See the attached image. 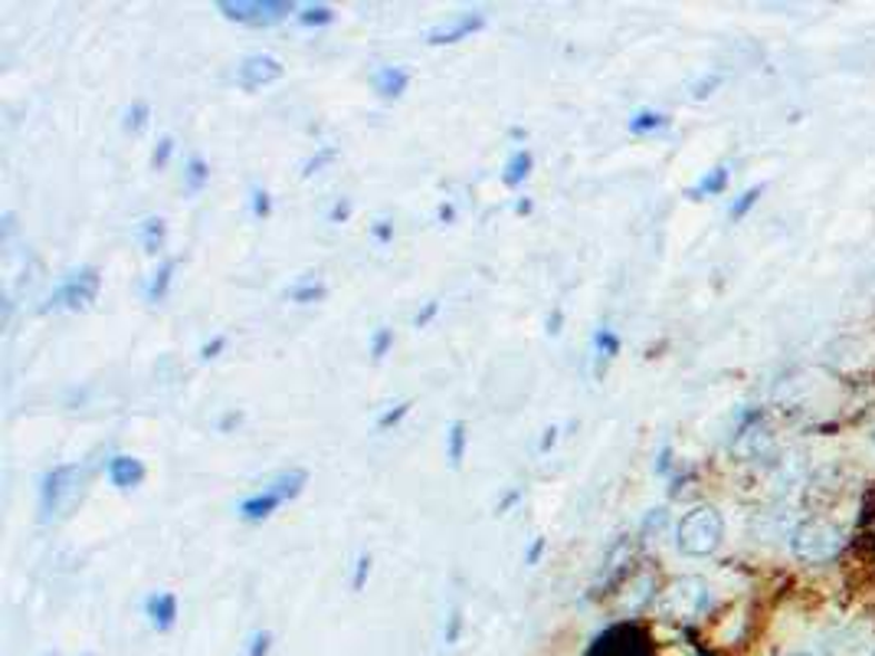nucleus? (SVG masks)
<instances>
[{
    "instance_id": "f257e3e1",
    "label": "nucleus",
    "mask_w": 875,
    "mask_h": 656,
    "mask_svg": "<svg viewBox=\"0 0 875 656\" xmlns=\"http://www.w3.org/2000/svg\"><path fill=\"white\" fill-rule=\"evenodd\" d=\"M306 486H309V473L306 469H282L272 483H266L259 493H252V496H247L243 503H240V519L243 523H266L279 506H286V503H292V499H299L302 493H306Z\"/></svg>"
},
{
    "instance_id": "f03ea898",
    "label": "nucleus",
    "mask_w": 875,
    "mask_h": 656,
    "mask_svg": "<svg viewBox=\"0 0 875 656\" xmlns=\"http://www.w3.org/2000/svg\"><path fill=\"white\" fill-rule=\"evenodd\" d=\"M722 538H725V519H722V513L712 509V506H698V509H692V513L683 516L679 538H676V541H679V551H683V555L705 558V555H712V551L722 545Z\"/></svg>"
},
{
    "instance_id": "7ed1b4c3",
    "label": "nucleus",
    "mask_w": 875,
    "mask_h": 656,
    "mask_svg": "<svg viewBox=\"0 0 875 656\" xmlns=\"http://www.w3.org/2000/svg\"><path fill=\"white\" fill-rule=\"evenodd\" d=\"M791 548L801 561L807 565H819L839 555L843 548V528L833 525L829 519H807L794 528L791 535Z\"/></svg>"
},
{
    "instance_id": "20e7f679",
    "label": "nucleus",
    "mask_w": 875,
    "mask_h": 656,
    "mask_svg": "<svg viewBox=\"0 0 875 656\" xmlns=\"http://www.w3.org/2000/svg\"><path fill=\"white\" fill-rule=\"evenodd\" d=\"M99 289H102V276L96 266H82L76 269L72 276H66L63 282L50 292L43 312L50 309H69V312H86L96 299H99Z\"/></svg>"
},
{
    "instance_id": "39448f33",
    "label": "nucleus",
    "mask_w": 875,
    "mask_h": 656,
    "mask_svg": "<svg viewBox=\"0 0 875 656\" xmlns=\"http://www.w3.org/2000/svg\"><path fill=\"white\" fill-rule=\"evenodd\" d=\"M217 10H220L230 23H243V27H276V23H282L289 13H296V3H289V0H220Z\"/></svg>"
},
{
    "instance_id": "423d86ee",
    "label": "nucleus",
    "mask_w": 875,
    "mask_h": 656,
    "mask_svg": "<svg viewBox=\"0 0 875 656\" xmlns=\"http://www.w3.org/2000/svg\"><path fill=\"white\" fill-rule=\"evenodd\" d=\"M659 607L673 620H692V617H698L708 607V585L702 578H695V575L676 578L669 588L663 590Z\"/></svg>"
},
{
    "instance_id": "0eeeda50",
    "label": "nucleus",
    "mask_w": 875,
    "mask_h": 656,
    "mask_svg": "<svg viewBox=\"0 0 875 656\" xmlns=\"http://www.w3.org/2000/svg\"><path fill=\"white\" fill-rule=\"evenodd\" d=\"M72 476H79V463H60L50 466L40 479V523H50L60 506H63L66 493L72 489Z\"/></svg>"
},
{
    "instance_id": "6e6552de",
    "label": "nucleus",
    "mask_w": 875,
    "mask_h": 656,
    "mask_svg": "<svg viewBox=\"0 0 875 656\" xmlns=\"http://www.w3.org/2000/svg\"><path fill=\"white\" fill-rule=\"evenodd\" d=\"M286 76V66L282 60H276L272 53H250L243 63L237 66V86L243 92H256L262 86H272Z\"/></svg>"
},
{
    "instance_id": "1a4fd4ad",
    "label": "nucleus",
    "mask_w": 875,
    "mask_h": 656,
    "mask_svg": "<svg viewBox=\"0 0 875 656\" xmlns=\"http://www.w3.org/2000/svg\"><path fill=\"white\" fill-rule=\"evenodd\" d=\"M483 27H486V13H479V10H463V13H456L453 20L430 27L427 43H430V47H453V43L469 40V37L479 33Z\"/></svg>"
},
{
    "instance_id": "9d476101",
    "label": "nucleus",
    "mask_w": 875,
    "mask_h": 656,
    "mask_svg": "<svg viewBox=\"0 0 875 656\" xmlns=\"http://www.w3.org/2000/svg\"><path fill=\"white\" fill-rule=\"evenodd\" d=\"M145 617H148V624H151L158 634L175 630V624H178V594H175V590H155V594H148V600H145Z\"/></svg>"
},
{
    "instance_id": "9b49d317",
    "label": "nucleus",
    "mask_w": 875,
    "mask_h": 656,
    "mask_svg": "<svg viewBox=\"0 0 875 656\" xmlns=\"http://www.w3.org/2000/svg\"><path fill=\"white\" fill-rule=\"evenodd\" d=\"M106 476H109V483H112L119 493H128V489H138V486L145 483L148 469H145L141 459L131 457V454H116V457L106 463Z\"/></svg>"
},
{
    "instance_id": "f8f14e48",
    "label": "nucleus",
    "mask_w": 875,
    "mask_h": 656,
    "mask_svg": "<svg viewBox=\"0 0 875 656\" xmlns=\"http://www.w3.org/2000/svg\"><path fill=\"white\" fill-rule=\"evenodd\" d=\"M371 86L380 99H400L410 86V72L404 66H377L371 72Z\"/></svg>"
},
{
    "instance_id": "ddd939ff",
    "label": "nucleus",
    "mask_w": 875,
    "mask_h": 656,
    "mask_svg": "<svg viewBox=\"0 0 875 656\" xmlns=\"http://www.w3.org/2000/svg\"><path fill=\"white\" fill-rule=\"evenodd\" d=\"M531 168H535V155H531V148H515L511 158L505 161L501 185H505L508 191H518V188L531 178Z\"/></svg>"
},
{
    "instance_id": "4468645a",
    "label": "nucleus",
    "mask_w": 875,
    "mask_h": 656,
    "mask_svg": "<svg viewBox=\"0 0 875 656\" xmlns=\"http://www.w3.org/2000/svg\"><path fill=\"white\" fill-rule=\"evenodd\" d=\"M328 296V286L318 272H306L299 276L289 289H286V299L296 302V306H312V302H321Z\"/></svg>"
},
{
    "instance_id": "2eb2a0df",
    "label": "nucleus",
    "mask_w": 875,
    "mask_h": 656,
    "mask_svg": "<svg viewBox=\"0 0 875 656\" xmlns=\"http://www.w3.org/2000/svg\"><path fill=\"white\" fill-rule=\"evenodd\" d=\"M138 240H141V250L148 257H158L165 250V240H168V223L165 217H145L141 227H138Z\"/></svg>"
},
{
    "instance_id": "dca6fc26",
    "label": "nucleus",
    "mask_w": 875,
    "mask_h": 656,
    "mask_svg": "<svg viewBox=\"0 0 875 656\" xmlns=\"http://www.w3.org/2000/svg\"><path fill=\"white\" fill-rule=\"evenodd\" d=\"M178 262H181L178 257L158 262V269L151 272V279H148V286H145V299H148V302H161V299L168 296V289H171V282H175Z\"/></svg>"
},
{
    "instance_id": "f3484780",
    "label": "nucleus",
    "mask_w": 875,
    "mask_h": 656,
    "mask_svg": "<svg viewBox=\"0 0 875 656\" xmlns=\"http://www.w3.org/2000/svg\"><path fill=\"white\" fill-rule=\"evenodd\" d=\"M469 450V424L466 420H453L446 430V459L453 469H463V459Z\"/></svg>"
},
{
    "instance_id": "a211bd4d",
    "label": "nucleus",
    "mask_w": 875,
    "mask_h": 656,
    "mask_svg": "<svg viewBox=\"0 0 875 656\" xmlns=\"http://www.w3.org/2000/svg\"><path fill=\"white\" fill-rule=\"evenodd\" d=\"M207 185H210V165H207V158L190 155L188 165H185V191H188V195H200Z\"/></svg>"
},
{
    "instance_id": "6ab92c4d",
    "label": "nucleus",
    "mask_w": 875,
    "mask_h": 656,
    "mask_svg": "<svg viewBox=\"0 0 875 656\" xmlns=\"http://www.w3.org/2000/svg\"><path fill=\"white\" fill-rule=\"evenodd\" d=\"M296 23L306 27V30H321V27H331L335 23V10L328 3H306L299 13H296Z\"/></svg>"
},
{
    "instance_id": "aec40b11",
    "label": "nucleus",
    "mask_w": 875,
    "mask_h": 656,
    "mask_svg": "<svg viewBox=\"0 0 875 656\" xmlns=\"http://www.w3.org/2000/svg\"><path fill=\"white\" fill-rule=\"evenodd\" d=\"M666 126H669V119H666L663 112H653V109H639V112L626 122L629 135H656V131H663Z\"/></svg>"
},
{
    "instance_id": "412c9836",
    "label": "nucleus",
    "mask_w": 875,
    "mask_h": 656,
    "mask_svg": "<svg viewBox=\"0 0 875 656\" xmlns=\"http://www.w3.org/2000/svg\"><path fill=\"white\" fill-rule=\"evenodd\" d=\"M594 355H597V361H614L620 355V335L607 326L597 328L594 331Z\"/></svg>"
},
{
    "instance_id": "4be33fe9",
    "label": "nucleus",
    "mask_w": 875,
    "mask_h": 656,
    "mask_svg": "<svg viewBox=\"0 0 875 656\" xmlns=\"http://www.w3.org/2000/svg\"><path fill=\"white\" fill-rule=\"evenodd\" d=\"M148 122H151V102H148V99H135L126 109L122 129H126L128 135H141V131L148 129Z\"/></svg>"
},
{
    "instance_id": "5701e85b",
    "label": "nucleus",
    "mask_w": 875,
    "mask_h": 656,
    "mask_svg": "<svg viewBox=\"0 0 875 656\" xmlns=\"http://www.w3.org/2000/svg\"><path fill=\"white\" fill-rule=\"evenodd\" d=\"M341 151H338V145H321L318 151H315L312 158H306V165H302V178L309 181V178H315V175H321L335 158H338Z\"/></svg>"
},
{
    "instance_id": "b1692460",
    "label": "nucleus",
    "mask_w": 875,
    "mask_h": 656,
    "mask_svg": "<svg viewBox=\"0 0 875 656\" xmlns=\"http://www.w3.org/2000/svg\"><path fill=\"white\" fill-rule=\"evenodd\" d=\"M725 185H728V168H715V171H708L695 188H692V197L698 200V197H708V195H722L725 191Z\"/></svg>"
},
{
    "instance_id": "393cba45",
    "label": "nucleus",
    "mask_w": 875,
    "mask_h": 656,
    "mask_svg": "<svg viewBox=\"0 0 875 656\" xmlns=\"http://www.w3.org/2000/svg\"><path fill=\"white\" fill-rule=\"evenodd\" d=\"M414 410V397H407V400H400V404H394V407H387L380 417H377V430H394V427H400L404 424V417Z\"/></svg>"
},
{
    "instance_id": "a878e982",
    "label": "nucleus",
    "mask_w": 875,
    "mask_h": 656,
    "mask_svg": "<svg viewBox=\"0 0 875 656\" xmlns=\"http://www.w3.org/2000/svg\"><path fill=\"white\" fill-rule=\"evenodd\" d=\"M390 348H394V328L377 326L375 335H371V348H368V351H371V361L380 365V361L390 355Z\"/></svg>"
},
{
    "instance_id": "bb28decb",
    "label": "nucleus",
    "mask_w": 875,
    "mask_h": 656,
    "mask_svg": "<svg viewBox=\"0 0 875 656\" xmlns=\"http://www.w3.org/2000/svg\"><path fill=\"white\" fill-rule=\"evenodd\" d=\"M171 155H175V138L171 135H161L155 151H151V171H165L171 165Z\"/></svg>"
},
{
    "instance_id": "cd10ccee",
    "label": "nucleus",
    "mask_w": 875,
    "mask_h": 656,
    "mask_svg": "<svg viewBox=\"0 0 875 656\" xmlns=\"http://www.w3.org/2000/svg\"><path fill=\"white\" fill-rule=\"evenodd\" d=\"M250 213L256 220H269L272 217V195L266 188H252L250 191Z\"/></svg>"
},
{
    "instance_id": "c85d7f7f",
    "label": "nucleus",
    "mask_w": 875,
    "mask_h": 656,
    "mask_svg": "<svg viewBox=\"0 0 875 656\" xmlns=\"http://www.w3.org/2000/svg\"><path fill=\"white\" fill-rule=\"evenodd\" d=\"M371 555L368 551H361L358 558H355V571H351V590L358 594V590H365V585H368V578H371Z\"/></svg>"
},
{
    "instance_id": "c756f323",
    "label": "nucleus",
    "mask_w": 875,
    "mask_h": 656,
    "mask_svg": "<svg viewBox=\"0 0 875 656\" xmlns=\"http://www.w3.org/2000/svg\"><path fill=\"white\" fill-rule=\"evenodd\" d=\"M351 213H355V203H351V197H338V200L328 207V223H348V220H351Z\"/></svg>"
},
{
    "instance_id": "7c9ffc66",
    "label": "nucleus",
    "mask_w": 875,
    "mask_h": 656,
    "mask_svg": "<svg viewBox=\"0 0 875 656\" xmlns=\"http://www.w3.org/2000/svg\"><path fill=\"white\" fill-rule=\"evenodd\" d=\"M227 345H230L227 335H213L210 341L200 345V361H213V358H220V355L227 351Z\"/></svg>"
},
{
    "instance_id": "2f4dec72",
    "label": "nucleus",
    "mask_w": 875,
    "mask_h": 656,
    "mask_svg": "<svg viewBox=\"0 0 875 656\" xmlns=\"http://www.w3.org/2000/svg\"><path fill=\"white\" fill-rule=\"evenodd\" d=\"M272 650V634L269 630H256L247 644V656H269Z\"/></svg>"
},
{
    "instance_id": "473e14b6",
    "label": "nucleus",
    "mask_w": 875,
    "mask_h": 656,
    "mask_svg": "<svg viewBox=\"0 0 875 656\" xmlns=\"http://www.w3.org/2000/svg\"><path fill=\"white\" fill-rule=\"evenodd\" d=\"M760 195H764V188H760V185H754L750 191H745V195H742V200H738V203L732 207V220H742V217L748 213L750 207L757 203V197H760Z\"/></svg>"
},
{
    "instance_id": "72a5a7b5",
    "label": "nucleus",
    "mask_w": 875,
    "mask_h": 656,
    "mask_svg": "<svg viewBox=\"0 0 875 656\" xmlns=\"http://www.w3.org/2000/svg\"><path fill=\"white\" fill-rule=\"evenodd\" d=\"M545 551H548V538H545V535H535L531 545H528V551H525V565L535 568V565L545 558Z\"/></svg>"
},
{
    "instance_id": "f704fd0d",
    "label": "nucleus",
    "mask_w": 875,
    "mask_h": 656,
    "mask_svg": "<svg viewBox=\"0 0 875 656\" xmlns=\"http://www.w3.org/2000/svg\"><path fill=\"white\" fill-rule=\"evenodd\" d=\"M439 316V299H430L417 316H414V328H427Z\"/></svg>"
},
{
    "instance_id": "c9c22d12",
    "label": "nucleus",
    "mask_w": 875,
    "mask_h": 656,
    "mask_svg": "<svg viewBox=\"0 0 875 656\" xmlns=\"http://www.w3.org/2000/svg\"><path fill=\"white\" fill-rule=\"evenodd\" d=\"M371 237H375L380 247H387V243L394 240V223H390V220H377L375 227H371Z\"/></svg>"
},
{
    "instance_id": "e433bc0d",
    "label": "nucleus",
    "mask_w": 875,
    "mask_h": 656,
    "mask_svg": "<svg viewBox=\"0 0 875 656\" xmlns=\"http://www.w3.org/2000/svg\"><path fill=\"white\" fill-rule=\"evenodd\" d=\"M459 630H463V610L456 607V610L449 614V627H446V644H449V647L459 640Z\"/></svg>"
},
{
    "instance_id": "4c0bfd02",
    "label": "nucleus",
    "mask_w": 875,
    "mask_h": 656,
    "mask_svg": "<svg viewBox=\"0 0 875 656\" xmlns=\"http://www.w3.org/2000/svg\"><path fill=\"white\" fill-rule=\"evenodd\" d=\"M243 424V410H227L223 417H220V434H230L233 427H240Z\"/></svg>"
},
{
    "instance_id": "58836bf2",
    "label": "nucleus",
    "mask_w": 875,
    "mask_h": 656,
    "mask_svg": "<svg viewBox=\"0 0 875 656\" xmlns=\"http://www.w3.org/2000/svg\"><path fill=\"white\" fill-rule=\"evenodd\" d=\"M558 434H561V427L558 424H551L548 430H545V437H541V444H538V454H548L555 444H558Z\"/></svg>"
},
{
    "instance_id": "ea45409f",
    "label": "nucleus",
    "mask_w": 875,
    "mask_h": 656,
    "mask_svg": "<svg viewBox=\"0 0 875 656\" xmlns=\"http://www.w3.org/2000/svg\"><path fill=\"white\" fill-rule=\"evenodd\" d=\"M561 326H564V309H555V312L548 316V335L558 338V335H561Z\"/></svg>"
},
{
    "instance_id": "a19ab883",
    "label": "nucleus",
    "mask_w": 875,
    "mask_h": 656,
    "mask_svg": "<svg viewBox=\"0 0 875 656\" xmlns=\"http://www.w3.org/2000/svg\"><path fill=\"white\" fill-rule=\"evenodd\" d=\"M518 499H521V489H511V493H508V496L501 499L499 506H496V516H505V513H508V509H511V506H515Z\"/></svg>"
},
{
    "instance_id": "79ce46f5",
    "label": "nucleus",
    "mask_w": 875,
    "mask_h": 656,
    "mask_svg": "<svg viewBox=\"0 0 875 656\" xmlns=\"http://www.w3.org/2000/svg\"><path fill=\"white\" fill-rule=\"evenodd\" d=\"M437 220L439 223H456V207H453V203H439Z\"/></svg>"
},
{
    "instance_id": "37998d69",
    "label": "nucleus",
    "mask_w": 875,
    "mask_h": 656,
    "mask_svg": "<svg viewBox=\"0 0 875 656\" xmlns=\"http://www.w3.org/2000/svg\"><path fill=\"white\" fill-rule=\"evenodd\" d=\"M531 210H535V200H531V197H518V200H515V213H518V217H525V213H531Z\"/></svg>"
},
{
    "instance_id": "c03bdc74",
    "label": "nucleus",
    "mask_w": 875,
    "mask_h": 656,
    "mask_svg": "<svg viewBox=\"0 0 875 656\" xmlns=\"http://www.w3.org/2000/svg\"><path fill=\"white\" fill-rule=\"evenodd\" d=\"M791 656H813V654H807V650H797V654H791Z\"/></svg>"
},
{
    "instance_id": "a18cd8bd",
    "label": "nucleus",
    "mask_w": 875,
    "mask_h": 656,
    "mask_svg": "<svg viewBox=\"0 0 875 656\" xmlns=\"http://www.w3.org/2000/svg\"><path fill=\"white\" fill-rule=\"evenodd\" d=\"M86 656H96V654H86Z\"/></svg>"
}]
</instances>
